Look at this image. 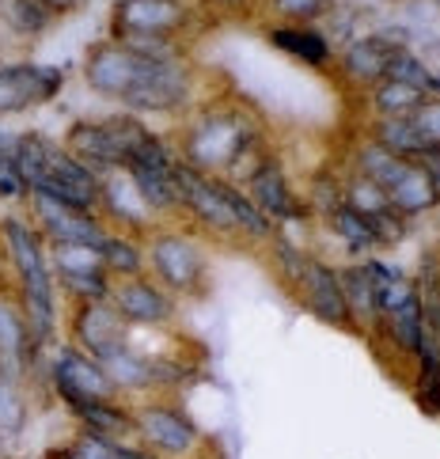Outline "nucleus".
<instances>
[{"label": "nucleus", "instance_id": "473e14b6", "mask_svg": "<svg viewBox=\"0 0 440 459\" xmlns=\"http://www.w3.org/2000/svg\"><path fill=\"white\" fill-rule=\"evenodd\" d=\"M387 76H391V80H402V84H410V88H418L421 95H426V100H429V95H440V76H436L421 57H414L410 50H399V54H395Z\"/></svg>", "mask_w": 440, "mask_h": 459}, {"label": "nucleus", "instance_id": "20e7f679", "mask_svg": "<svg viewBox=\"0 0 440 459\" xmlns=\"http://www.w3.org/2000/svg\"><path fill=\"white\" fill-rule=\"evenodd\" d=\"M149 137V126H144L137 114H114L103 122H76L65 134V149L76 160H84L95 175L125 168L129 156H134L137 144Z\"/></svg>", "mask_w": 440, "mask_h": 459}, {"label": "nucleus", "instance_id": "c85d7f7f", "mask_svg": "<svg viewBox=\"0 0 440 459\" xmlns=\"http://www.w3.org/2000/svg\"><path fill=\"white\" fill-rule=\"evenodd\" d=\"M331 228H334V236L346 243V247L353 251V255H372L380 247V239H376V228H372V221L368 217H361L357 209H349V205H341V209H334L331 212Z\"/></svg>", "mask_w": 440, "mask_h": 459}, {"label": "nucleus", "instance_id": "dca6fc26", "mask_svg": "<svg viewBox=\"0 0 440 459\" xmlns=\"http://www.w3.org/2000/svg\"><path fill=\"white\" fill-rule=\"evenodd\" d=\"M73 338L88 357H103L107 350L129 342V323L110 300L99 304H76L73 307Z\"/></svg>", "mask_w": 440, "mask_h": 459}, {"label": "nucleus", "instance_id": "0eeeda50", "mask_svg": "<svg viewBox=\"0 0 440 459\" xmlns=\"http://www.w3.org/2000/svg\"><path fill=\"white\" fill-rule=\"evenodd\" d=\"M27 209H30V224L39 228L46 243H84V247H99L103 236L110 232L99 212L65 205L42 190H30Z\"/></svg>", "mask_w": 440, "mask_h": 459}, {"label": "nucleus", "instance_id": "6e6552de", "mask_svg": "<svg viewBox=\"0 0 440 459\" xmlns=\"http://www.w3.org/2000/svg\"><path fill=\"white\" fill-rule=\"evenodd\" d=\"M61 76L65 73L57 65H30V61L0 65V122L39 103H50L65 84Z\"/></svg>", "mask_w": 440, "mask_h": 459}, {"label": "nucleus", "instance_id": "4468645a", "mask_svg": "<svg viewBox=\"0 0 440 459\" xmlns=\"http://www.w3.org/2000/svg\"><path fill=\"white\" fill-rule=\"evenodd\" d=\"M297 292H300L304 307L312 311L319 323H327V326H353L346 292H341V281H338V270H331L323 258L307 255Z\"/></svg>", "mask_w": 440, "mask_h": 459}, {"label": "nucleus", "instance_id": "c756f323", "mask_svg": "<svg viewBox=\"0 0 440 459\" xmlns=\"http://www.w3.org/2000/svg\"><path fill=\"white\" fill-rule=\"evenodd\" d=\"M372 141H376L380 149H387L391 156H399V160H418L421 152H426V144H421L410 118H376V126H372Z\"/></svg>", "mask_w": 440, "mask_h": 459}, {"label": "nucleus", "instance_id": "ea45409f", "mask_svg": "<svg viewBox=\"0 0 440 459\" xmlns=\"http://www.w3.org/2000/svg\"><path fill=\"white\" fill-rule=\"evenodd\" d=\"M12 149H15V134H8V129L0 126V156H12Z\"/></svg>", "mask_w": 440, "mask_h": 459}, {"label": "nucleus", "instance_id": "58836bf2", "mask_svg": "<svg viewBox=\"0 0 440 459\" xmlns=\"http://www.w3.org/2000/svg\"><path fill=\"white\" fill-rule=\"evenodd\" d=\"M418 163L433 175V183L440 186V152H421V156H418Z\"/></svg>", "mask_w": 440, "mask_h": 459}, {"label": "nucleus", "instance_id": "412c9836", "mask_svg": "<svg viewBox=\"0 0 440 459\" xmlns=\"http://www.w3.org/2000/svg\"><path fill=\"white\" fill-rule=\"evenodd\" d=\"M270 46L273 50H281L289 57H297L304 65H312V69H327L334 61V50L323 30L307 27V23H281V27H270Z\"/></svg>", "mask_w": 440, "mask_h": 459}, {"label": "nucleus", "instance_id": "4be33fe9", "mask_svg": "<svg viewBox=\"0 0 440 459\" xmlns=\"http://www.w3.org/2000/svg\"><path fill=\"white\" fill-rule=\"evenodd\" d=\"M387 198H391V209L402 212L406 221H414V217H421V212H429V209L440 205V186L433 183V175L414 160L410 171H406L399 183L387 190Z\"/></svg>", "mask_w": 440, "mask_h": 459}, {"label": "nucleus", "instance_id": "cd10ccee", "mask_svg": "<svg viewBox=\"0 0 440 459\" xmlns=\"http://www.w3.org/2000/svg\"><path fill=\"white\" fill-rule=\"evenodd\" d=\"M410 163L414 160H399V156H391L387 149H380L376 141H365L361 144V152H357V171L361 175H368L376 186H384V190H391L399 183V178L410 171Z\"/></svg>", "mask_w": 440, "mask_h": 459}, {"label": "nucleus", "instance_id": "e433bc0d", "mask_svg": "<svg viewBox=\"0 0 440 459\" xmlns=\"http://www.w3.org/2000/svg\"><path fill=\"white\" fill-rule=\"evenodd\" d=\"M331 0H273V8L285 15V20H319L327 12Z\"/></svg>", "mask_w": 440, "mask_h": 459}, {"label": "nucleus", "instance_id": "6ab92c4d", "mask_svg": "<svg viewBox=\"0 0 440 459\" xmlns=\"http://www.w3.org/2000/svg\"><path fill=\"white\" fill-rule=\"evenodd\" d=\"M395 54H399V46H391L380 35H365L341 50V73H346L353 84L372 91L380 80H387V69H391V61H395Z\"/></svg>", "mask_w": 440, "mask_h": 459}, {"label": "nucleus", "instance_id": "aec40b11", "mask_svg": "<svg viewBox=\"0 0 440 459\" xmlns=\"http://www.w3.org/2000/svg\"><path fill=\"white\" fill-rule=\"evenodd\" d=\"M65 406L80 421V429L88 433H99L107 440H125L134 433V406H125L118 399H73Z\"/></svg>", "mask_w": 440, "mask_h": 459}, {"label": "nucleus", "instance_id": "423d86ee", "mask_svg": "<svg viewBox=\"0 0 440 459\" xmlns=\"http://www.w3.org/2000/svg\"><path fill=\"white\" fill-rule=\"evenodd\" d=\"M149 270L160 285L175 297H194V292L205 289V273L209 262L202 255V247L183 232H156L149 239Z\"/></svg>", "mask_w": 440, "mask_h": 459}, {"label": "nucleus", "instance_id": "9d476101", "mask_svg": "<svg viewBox=\"0 0 440 459\" xmlns=\"http://www.w3.org/2000/svg\"><path fill=\"white\" fill-rule=\"evenodd\" d=\"M50 384L61 403L73 399H118V387L95 357H88L80 346H65L50 360Z\"/></svg>", "mask_w": 440, "mask_h": 459}, {"label": "nucleus", "instance_id": "5701e85b", "mask_svg": "<svg viewBox=\"0 0 440 459\" xmlns=\"http://www.w3.org/2000/svg\"><path fill=\"white\" fill-rule=\"evenodd\" d=\"M213 178H217L220 198L228 202V209H232V217H236V224H239V236L258 239V243H270V239H273V221L251 202V194L243 190L239 183H232V178H224V175H213Z\"/></svg>", "mask_w": 440, "mask_h": 459}, {"label": "nucleus", "instance_id": "72a5a7b5", "mask_svg": "<svg viewBox=\"0 0 440 459\" xmlns=\"http://www.w3.org/2000/svg\"><path fill=\"white\" fill-rule=\"evenodd\" d=\"M54 8L46 4V0H12V8H8V23L15 35H23V39H35L42 35V30H50L54 23Z\"/></svg>", "mask_w": 440, "mask_h": 459}, {"label": "nucleus", "instance_id": "9b49d317", "mask_svg": "<svg viewBox=\"0 0 440 459\" xmlns=\"http://www.w3.org/2000/svg\"><path fill=\"white\" fill-rule=\"evenodd\" d=\"M110 304L122 311V319L129 326H168V323H175V311H178L175 292H168L149 273L114 281Z\"/></svg>", "mask_w": 440, "mask_h": 459}, {"label": "nucleus", "instance_id": "1a4fd4ad", "mask_svg": "<svg viewBox=\"0 0 440 459\" xmlns=\"http://www.w3.org/2000/svg\"><path fill=\"white\" fill-rule=\"evenodd\" d=\"M175 190H178V209H183L186 217L213 228L220 236H239V224L232 217V209H228V202L220 198L213 175H202V171H194L190 163L178 160L175 163Z\"/></svg>", "mask_w": 440, "mask_h": 459}, {"label": "nucleus", "instance_id": "ddd939ff", "mask_svg": "<svg viewBox=\"0 0 440 459\" xmlns=\"http://www.w3.org/2000/svg\"><path fill=\"white\" fill-rule=\"evenodd\" d=\"M190 20L183 0H118L114 30L118 39H171Z\"/></svg>", "mask_w": 440, "mask_h": 459}, {"label": "nucleus", "instance_id": "4c0bfd02", "mask_svg": "<svg viewBox=\"0 0 440 459\" xmlns=\"http://www.w3.org/2000/svg\"><path fill=\"white\" fill-rule=\"evenodd\" d=\"M110 455L114 459H168V455H160L144 445H129V440H110Z\"/></svg>", "mask_w": 440, "mask_h": 459}, {"label": "nucleus", "instance_id": "79ce46f5", "mask_svg": "<svg viewBox=\"0 0 440 459\" xmlns=\"http://www.w3.org/2000/svg\"><path fill=\"white\" fill-rule=\"evenodd\" d=\"M217 4H224V8H239V4H247V0H217Z\"/></svg>", "mask_w": 440, "mask_h": 459}, {"label": "nucleus", "instance_id": "bb28decb", "mask_svg": "<svg viewBox=\"0 0 440 459\" xmlns=\"http://www.w3.org/2000/svg\"><path fill=\"white\" fill-rule=\"evenodd\" d=\"M421 103H426V95L410 84H402V80L387 76L372 88V110H376V118H410Z\"/></svg>", "mask_w": 440, "mask_h": 459}, {"label": "nucleus", "instance_id": "37998d69", "mask_svg": "<svg viewBox=\"0 0 440 459\" xmlns=\"http://www.w3.org/2000/svg\"><path fill=\"white\" fill-rule=\"evenodd\" d=\"M42 459H54V455H42Z\"/></svg>", "mask_w": 440, "mask_h": 459}, {"label": "nucleus", "instance_id": "f257e3e1", "mask_svg": "<svg viewBox=\"0 0 440 459\" xmlns=\"http://www.w3.org/2000/svg\"><path fill=\"white\" fill-rule=\"evenodd\" d=\"M0 243L20 277V307L27 316L30 342H35V353H42L57 334V277L50 266V243L30 224V217L20 212H8L0 221Z\"/></svg>", "mask_w": 440, "mask_h": 459}, {"label": "nucleus", "instance_id": "2f4dec72", "mask_svg": "<svg viewBox=\"0 0 440 459\" xmlns=\"http://www.w3.org/2000/svg\"><path fill=\"white\" fill-rule=\"evenodd\" d=\"M341 186H346V205H349V209H357V212H361V217H368V221L391 209L387 190H384V186H376V183H372L368 175H361V171H353Z\"/></svg>", "mask_w": 440, "mask_h": 459}, {"label": "nucleus", "instance_id": "39448f33", "mask_svg": "<svg viewBox=\"0 0 440 459\" xmlns=\"http://www.w3.org/2000/svg\"><path fill=\"white\" fill-rule=\"evenodd\" d=\"M134 437L144 448H152L168 459H186L202 448L198 421L178 403H168V399H144L134 406Z\"/></svg>", "mask_w": 440, "mask_h": 459}, {"label": "nucleus", "instance_id": "2eb2a0df", "mask_svg": "<svg viewBox=\"0 0 440 459\" xmlns=\"http://www.w3.org/2000/svg\"><path fill=\"white\" fill-rule=\"evenodd\" d=\"M243 190L251 194V202L266 212L270 221H304V217H312V205L300 202L297 194H292L289 186V178H285V168L277 160H263L255 168V175L243 183Z\"/></svg>", "mask_w": 440, "mask_h": 459}, {"label": "nucleus", "instance_id": "c9c22d12", "mask_svg": "<svg viewBox=\"0 0 440 459\" xmlns=\"http://www.w3.org/2000/svg\"><path fill=\"white\" fill-rule=\"evenodd\" d=\"M30 198V183L23 171L15 168L12 156H0V202H27Z\"/></svg>", "mask_w": 440, "mask_h": 459}, {"label": "nucleus", "instance_id": "a211bd4d", "mask_svg": "<svg viewBox=\"0 0 440 459\" xmlns=\"http://www.w3.org/2000/svg\"><path fill=\"white\" fill-rule=\"evenodd\" d=\"M35 357L39 353H35V342H30L23 307L8 297H0V376H8L12 384H23Z\"/></svg>", "mask_w": 440, "mask_h": 459}, {"label": "nucleus", "instance_id": "f03ea898", "mask_svg": "<svg viewBox=\"0 0 440 459\" xmlns=\"http://www.w3.org/2000/svg\"><path fill=\"white\" fill-rule=\"evenodd\" d=\"M178 61L171 39H122L95 46L84 61V80L91 91L107 100H125L134 88H141L149 76H156L164 65Z\"/></svg>", "mask_w": 440, "mask_h": 459}, {"label": "nucleus", "instance_id": "b1692460", "mask_svg": "<svg viewBox=\"0 0 440 459\" xmlns=\"http://www.w3.org/2000/svg\"><path fill=\"white\" fill-rule=\"evenodd\" d=\"M95 251H99L103 270L114 277V281H122V277H141L149 270V251H144L129 232H114L110 228Z\"/></svg>", "mask_w": 440, "mask_h": 459}, {"label": "nucleus", "instance_id": "7ed1b4c3", "mask_svg": "<svg viewBox=\"0 0 440 459\" xmlns=\"http://www.w3.org/2000/svg\"><path fill=\"white\" fill-rule=\"evenodd\" d=\"M255 149L251 118L239 110H205L183 134V163L202 175H228Z\"/></svg>", "mask_w": 440, "mask_h": 459}, {"label": "nucleus", "instance_id": "7c9ffc66", "mask_svg": "<svg viewBox=\"0 0 440 459\" xmlns=\"http://www.w3.org/2000/svg\"><path fill=\"white\" fill-rule=\"evenodd\" d=\"M54 152H57V144L46 137V134H15L12 160H15V168L23 171V178H27L30 186H35L39 178L46 175V168H50Z\"/></svg>", "mask_w": 440, "mask_h": 459}, {"label": "nucleus", "instance_id": "f3484780", "mask_svg": "<svg viewBox=\"0 0 440 459\" xmlns=\"http://www.w3.org/2000/svg\"><path fill=\"white\" fill-rule=\"evenodd\" d=\"M103 186H99V212L107 217V228H125V232H141L149 228L156 212L144 205L141 190L134 186L125 168H114V171H103Z\"/></svg>", "mask_w": 440, "mask_h": 459}, {"label": "nucleus", "instance_id": "f8f14e48", "mask_svg": "<svg viewBox=\"0 0 440 459\" xmlns=\"http://www.w3.org/2000/svg\"><path fill=\"white\" fill-rule=\"evenodd\" d=\"M99 186H103V178L95 175L84 160H76L69 149H57L54 160H50V168H46V175L30 190L50 194V198H57L65 205L99 212Z\"/></svg>", "mask_w": 440, "mask_h": 459}, {"label": "nucleus", "instance_id": "a19ab883", "mask_svg": "<svg viewBox=\"0 0 440 459\" xmlns=\"http://www.w3.org/2000/svg\"><path fill=\"white\" fill-rule=\"evenodd\" d=\"M46 4H50L54 12H65V8H76L80 0H46Z\"/></svg>", "mask_w": 440, "mask_h": 459}, {"label": "nucleus", "instance_id": "a878e982", "mask_svg": "<svg viewBox=\"0 0 440 459\" xmlns=\"http://www.w3.org/2000/svg\"><path fill=\"white\" fill-rule=\"evenodd\" d=\"M129 178L134 186L141 190L144 205H149L156 217H168V212H183L178 209V190H175V171H156V168H144V163H129Z\"/></svg>", "mask_w": 440, "mask_h": 459}, {"label": "nucleus", "instance_id": "f704fd0d", "mask_svg": "<svg viewBox=\"0 0 440 459\" xmlns=\"http://www.w3.org/2000/svg\"><path fill=\"white\" fill-rule=\"evenodd\" d=\"M410 126L418 129L426 152H440V95H429V100L410 114Z\"/></svg>", "mask_w": 440, "mask_h": 459}, {"label": "nucleus", "instance_id": "393cba45", "mask_svg": "<svg viewBox=\"0 0 440 459\" xmlns=\"http://www.w3.org/2000/svg\"><path fill=\"white\" fill-rule=\"evenodd\" d=\"M341 281V292H346V304H349V316H353V326H368L380 319V300H376V281L372 273L365 270V262H353L338 273Z\"/></svg>", "mask_w": 440, "mask_h": 459}]
</instances>
